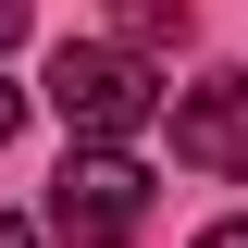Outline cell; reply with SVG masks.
Here are the masks:
<instances>
[{
	"label": "cell",
	"mask_w": 248,
	"mask_h": 248,
	"mask_svg": "<svg viewBox=\"0 0 248 248\" xmlns=\"http://www.w3.org/2000/svg\"><path fill=\"white\" fill-rule=\"evenodd\" d=\"M124 50H186V0H124Z\"/></svg>",
	"instance_id": "277c9868"
},
{
	"label": "cell",
	"mask_w": 248,
	"mask_h": 248,
	"mask_svg": "<svg viewBox=\"0 0 248 248\" xmlns=\"http://www.w3.org/2000/svg\"><path fill=\"white\" fill-rule=\"evenodd\" d=\"M199 248H248V223H211V236H199Z\"/></svg>",
	"instance_id": "ba28073f"
},
{
	"label": "cell",
	"mask_w": 248,
	"mask_h": 248,
	"mask_svg": "<svg viewBox=\"0 0 248 248\" xmlns=\"http://www.w3.org/2000/svg\"><path fill=\"white\" fill-rule=\"evenodd\" d=\"M137 223H149V174L124 149H99V137H75L50 174V236L62 248H137Z\"/></svg>",
	"instance_id": "7a4b0ae2"
},
{
	"label": "cell",
	"mask_w": 248,
	"mask_h": 248,
	"mask_svg": "<svg viewBox=\"0 0 248 248\" xmlns=\"http://www.w3.org/2000/svg\"><path fill=\"white\" fill-rule=\"evenodd\" d=\"M50 112L75 124V137H99V149H124V137H149L161 87H149V62L112 50V37H62L50 50Z\"/></svg>",
	"instance_id": "6da1fadb"
},
{
	"label": "cell",
	"mask_w": 248,
	"mask_h": 248,
	"mask_svg": "<svg viewBox=\"0 0 248 248\" xmlns=\"http://www.w3.org/2000/svg\"><path fill=\"white\" fill-rule=\"evenodd\" d=\"M174 161L199 174H248V75H199L174 99Z\"/></svg>",
	"instance_id": "3957f363"
},
{
	"label": "cell",
	"mask_w": 248,
	"mask_h": 248,
	"mask_svg": "<svg viewBox=\"0 0 248 248\" xmlns=\"http://www.w3.org/2000/svg\"><path fill=\"white\" fill-rule=\"evenodd\" d=\"M13 124H25V87H0V137H13Z\"/></svg>",
	"instance_id": "8992f818"
},
{
	"label": "cell",
	"mask_w": 248,
	"mask_h": 248,
	"mask_svg": "<svg viewBox=\"0 0 248 248\" xmlns=\"http://www.w3.org/2000/svg\"><path fill=\"white\" fill-rule=\"evenodd\" d=\"M0 248H37V223H13V211H0Z\"/></svg>",
	"instance_id": "52a82bcc"
},
{
	"label": "cell",
	"mask_w": 248,
	"mask_h": 248,
	"mask_svg": "<svg viewBox=\"0 0 248 248\" xmlns=\"http://www.w3.org/2000/svg\"><path fill=\"white\" fill-rule=\"evenodd\" d=\"M13 37H25V0H0V50H13Z\"/></svg>",
	"instance_id": "5b68a950"
}]
</instances>
